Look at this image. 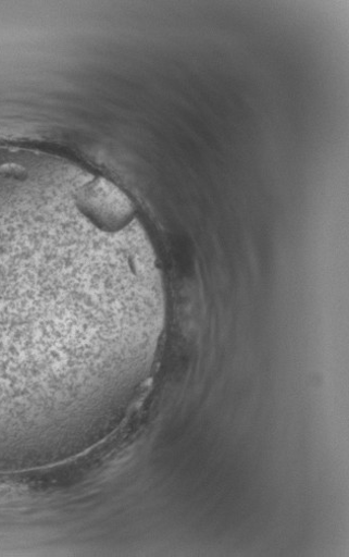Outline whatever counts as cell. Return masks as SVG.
Returning a JSON list of instances; mask_svg holds the SVG:
<instances>
[{
	"label": "cell",
	"instance_id": "obj_1",
	"mask_svg": "<svg viewBox=\"0 0 349 557\" xmlns=\"http://www.w3.org/2000/svg\"><path fill=\"white\" fill-rule=\"evenodd\" d=\"M99 258L92 237L57 209L0 197V428L51 413L67 371V310L105 285L91 287L104 274L74 272Z\"/></svg>",
	"mask_w": 349,
	"mask_h": 557
},
{
	"label": "cell",
	"instance_id": "obj_2",
	"mask_svg": "<svg viewBox=\"0 0 349 557\" xmlns=\"http://www.w3.org/2000/svg\"><path fill=\"white\" fill-rule=\"evenodd\" d=\"M14 150L24 151V150H22V149H14ZM61 160H62V159H61ZM63 161H64V160H63ZM65 162H67V161H65ZM67 163H70V162H67ZM70 164H73V163H70ZM73 165H74V164H73ZM75 166H77V165H75ZM77 168H79V166H77ZM79 169H80V168H79ZM80 170H83V169H80ZM83 171H84V170H83Z\"/></svg>",
	"mask_w": 349,
	"mask_h": 557
}]
</instances>
